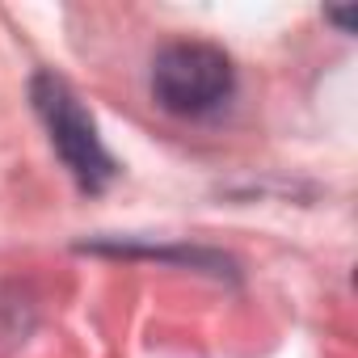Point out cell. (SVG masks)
I'll return each instance as SVG.
<instances>
[{
    "instance_id": "obj_1",
    "label": "cell",
    "mask_w": 358,
    "mask_h": 358,
    "mask_svg": "<svg viewBox=\"0 0 358 358\" xmlns=\"http://www.w3.org/2000/svg\"><path fill=\"white\" fill-rule=\"evenodd\" d=\"M236 93L232 59L211 43H169L152 59V97L177 118H207Z\"/></svg>"
},
{
    "instance_id": "obj_2",
    "label": "cell",
    "mask_w": 358,
    "mask_h": 358,
    "mask_svg": "<svg viewBox=\"0 0 358 358\" xmlns=\"http://www.w3.org/2000/svg\"><path fill=\"white\" fill-rule=\"evenodd\" d=\"M34 110H38L47 135H51V148L68 164V173L76 177L85 190H101L114 177V160H110L93 118L85 114L80 97L64 80L43 72V76H34Z\"/></svg>"
}]
</instances>
